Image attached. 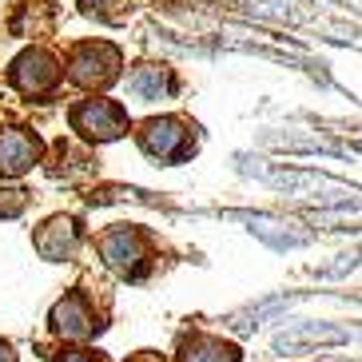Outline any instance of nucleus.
Segmentation results:
<instances>
[{"label":"nucleus","instance_id":"1","mask_svg":"<svg viewBox=\"0 0 362 362\" xmlns=\"http://www.w3.org/2000/svg\"><path fill=\"white\" fill-rule=\"evenodd\" d=\"M64 76L72 80L76 88H84V92H104L119 80V68H124V56L112 40H76L68 44L64 52Z\"/></svg>","mask_w":362,"mask_h":362},{"label":"nucleus","instance_id":"2","mask_svg":"<svg viewBox=\"0 0 362 362\" xmlns=\"http://www.w3.org/2000/svg\"><path fill=\"white\" fill-rule=\"evenodd\" d=\"M100 263L119 279H139L156 255V239L139 223H112L107 231L96 235Z\"/></svg>","mask_w":362,"mask_h":362},{"label":"nucleus","instance_id":"3","mask_svg":"<svg viewBox=\"0 0 362 362\" xmlns=\"http://www.w3.org/2000/svg\"><path fill=\"white\" fill-rule=\"evenodd\" d=\"M136 144L156 163H183L195 151V124L187 116H148L139 119Z\"/></svg>","mask_w":362,"mask_h":362},{"label":"nucleus","instance_id":"4","mask_svg":"<svg viewBox=\"0 0 362 362\" xmlns=\"http://www.w3.org/2000/svg\"><path fill=\"white\" fill-rule=\"evenodd\" d=\"M68 124L84 144H112L132 128L128 107L112 96H84L68 107Z\"/></svg>","mask_w":362,"mask_h":362},{"label":"nucleus","instance_id":"5","mask_svg":"<svg viewBox=\"0 0 362 362\" xmlns=\"http://www.w3.org/2000/svg\"><path fill=\"white\" fill-rule=\"evenodd\" d=\"M60 80H64V64H60V56L48 52V48H40V44H33V48H24L16 60L8 64V84L21 92V96H52L56 88H60Z\"/></svg>","mask_w":362,"mask_h":362},{"label":"nucleus","instance_id":"6","mask_svg":"<svg viewBox=\"0 0 362 362\" xmlns=\"http://www.w3.org/2000/svg\"><path fill=\"white\" fill-rule=\"evenodd\" d=\"M48 330L64 342H88L100 330V310H96V303H92V295L72 287L52 310H48Z\"/></svg>","mask_w":362,"mask_h":362},{"label":"nucleus","instance_id":"7","mask_svg":"<svg viewBox=\"0 0 362 362\" xmlns=\"http://www.w3.org/2000/svg\"><path fill=\"white\" fill-rule=\"evenodd\" d=\"M33 247L48 263H72L84 247V227H80L76 215H48L33 231Z\"/></svg>","mask_w":362,"mask_h":362},{"label":"nucleus","instance_id":"8","mask_svg":"<svg viewBox=\"0 0 362 362\" xmlns=\"http://www.w3.org/2000/svg\"><path fill=\"white\" fill-rule=\"evenodd\" d=\"M44 160V139L33 128H0V180H21Z\"/></svg>","mask_w":362,"mask_h":362},{"label":"nucleus","instance_id":"9","mask_svg":"<svg viewBox=\"0 0 362 362\" xmlns=\"http://www.w3.org/2000/svg\"><path fill=\"white\" fill-rule=\"evenodd\" d=\"M175 72L168 64H136L124 76V92L132 104H163L175 96Z\"/></svg>","mask_w":362,"mask_h":362},{"label":"nucleus","instance_id":"10","mask_svg":"<svg viewBox=\"0 0 362 362\" xmlns=\"http://www.w3.org/2000/svg\"><path fill=\"white\" fill-rule=\"evenodd\" d=\"M56 28V8L48 0H16L8 16V33L24 40H44Z\"/></svg>","mask_w":362,"mask_h":362},{"label":"nucleus","instance_id":"11","mask_svg":"<svg viewBox=\"0 0 362 362\" xmlns=\"http://www.w3.org/2000/svg\"><path fill=\"white\" fill-rule=\"evenodd\" d=\"M243 354H239V346L227 339H219V334H203V330H195L192 339H183L180 354H175V362H239Z\"/></svg>","mask_w":362,"mask_h":362},{"label":"nucleus","instance_id":"12","mask_svg":"<svg viewBox=\"0 0 362 362\" xmlns=\"http://www.w3.org/2000/svg\"><path fill=\"white\" fill-rule=\"evenodd\" d=\"M92 151L88 148H76V144H56L52 148V160H48V175L52 180H68V183H76V180H88L92 175Z\"/></svg>","mask_w":362,"mask_h":362},{"label":"nucleus","instance_id":"13","mask_svg":"<svg viewBox=\"0 0 362 362\" xmlns=\"http://www.w3.org/2000/svg\"><path fill=\"white\" fill-rule=\"evenodd\" d=\"M80 12L100 24H119L132 12V0H80Z\"/></svg>","mask_w":362,"mask_h":362},{"label":"nucleus","instance_id":"14","mask_svg":"<svg viewBox=\"0 0 362 362\" xmlns=\"http://www.w3.org/2000/svg\"><path fill=\"white\" fill-rule=\"evenodd\" d=\"M33 192L28 187H16V183H0V219H16V215L28 211Z\"/></svg>","mask_w":362,"mask_h":362},{"label":"nucleus","instance_id":"15","mask_svg":"<svg viewBox=\"0 0 362 362\" xmlns=\"http://www.w3.org/2000/svg\"><path fill=\"white\" fill-rule=\"evenodd\" d=\"M52 362H104V358L96 351H88V346H64Z\"/></svg>","mask_w":362,"mask_h":362},{"label":"nucleus","instance_id":"16","mask_svg":"<svg viewBox=\"0 0 362 362\" xmlns=\"http://www.w3.org/2000/svg\"><path fill=\"white\" fill-rule=\"evenodd\" d=\"M0 362H16V351H12L8 339H0Z\"/></svg>","mask_w":362,"mask_h":362},{"label":"nucleus","instance_id":"17","mask_svg":"<svg viewBox=\"0 0 362 362\" xmlns=\"http://www.w3.org/2000/svg\"><path fill=\"white\" fill-rule=\"evenodd\" d=\"M128 362H163V358H160V354H156V351H136V354H132Z\"/></svg>","mask_w":362,"mask_h":362}]
</instances>
